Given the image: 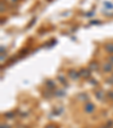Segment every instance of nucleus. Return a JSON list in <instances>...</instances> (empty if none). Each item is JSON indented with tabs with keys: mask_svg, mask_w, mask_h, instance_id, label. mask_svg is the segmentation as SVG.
Returning <instances> with one entry per match:
<instances>
[{
	"mask_svg": "<svg viewBox=\"0 0 113 128\" xmlns=\"http://www.w3.org/2000/svg\"><path fill=\"white\" fill-rule=\"evenodd\" d=\"M92 111H93V106L88 104V106H87V112H92Z\"/></svg>",
	"mask_w": 113,
	"mask_h": 128,
	"instance_id": "obj_1",
	"label": "nucleus"
},
{
	"mask_svg": "<svg viewBox=\"0 0 113 128\" xmlns=\"http://www.w3.org/2000/svg\"><path fill=\"white\" fill-rule=\"evenodd\" d=\"M1 128H8V127H7V126H3L2 125V127H1Z\"/></svg>",
	"mask_w": 113,
	"mask_h": 128,
	"instance_id": "obj_2",
	"label": "nucleus"
},
{
	"mask_svg": "<svg viewBox=\"0 0 113 128\" xmlns=\"http://www.w3.org/2000/svg\"><path fill=\"white\" fill-rule=\"evenodd\" d=\"M48 128H54V127H53V126H50V127H48Z\"/></svg>",
	"mask_w": 113,
	"mask_h": 128,
	"instance_id": "obj_3",
	"label": "nucleus"
}]
</instances>
